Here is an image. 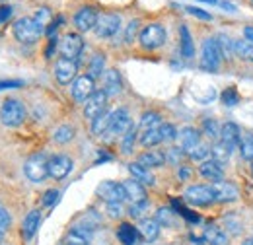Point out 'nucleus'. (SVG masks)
<instances>
[{
  "instance_id": "nucleus-35",
  "label": "nucleus",
  "mask_w": 253,
  "mask_h": 245,
  "mask_svg": "<svg viewBox=\"0 0 253 245\" xmlns=\"http://www.w3.org/2000/svg\"><path fill=\"white\" fill-rule=\"evenodd\" d=\"M240 156L242 160H248V162H253V134H248L240 140Z\"/></svg>"
},
{
  "instance_id": "nucleus-28",
  "label": "nucleus",
  "mask_w": 253,
  "mask_h": 245,
  "mask_svg": "<svg viewBox=\"0 0 253 245\" xmlns=\"http://www.w3.org/2000/svg\"><path fill=\"white\" fill-rule=\"evenodd\" d=\"M179 37H181V55L185 59H191L195 55V45H193V37H191L187 26H181L179 28Z\"/></svg>"
},
{
  "instance_id": "nucleus-41",
  "label": "nucleus",
  "mask_w": 253,
  "mask_h": 245,
  "mask_svg": "<svg viewBox=\"0 0 253 245\" xmlns=\"http://www.w3.org/2000/svg\"><path fill=\"white\" fill-rule=\"evenodd\" d=\"M222 103H224L226 107H234V105L240 103V95H238V92H236V88H228V90H224V93H222Z\"/></svg>"
},
{
  "instance_id": "nucleus-30",
  "label": "nucleus",
  "mask_w": 253,
  "mask_h": 245,
  "mask_svg": "<svg viewBox=\"0 0 253 245\" xmlns=\"http://www.w3.org/2000/svg\"><path fill=\"white\" fill-rule=\"evenodd\" d=\"M109 124H111V113H103L101 117H97L92 122V132L97 136H105L107 130H109Z\"/></svg>"
},
{
  "instance_id": "nucleus-40",
  "label": "nucleus",
  "mask_w": 253,
  "mask_h": 245,
  "mask_svg": "<svg viewBox=\"0 0 253 245\" xmlns=\"http://www.w3.org/2000/svg\"><path fill=\"white\" fill-rule=\"evenodd\" d=\"M212 156H214V160H218V162H226V160L232 156V150L218 140V142L212 146Z\"/></svg>"
},
{
  "instance_id": "nucleus-15",
  "label": "nucleus",
  "mask_w": 253,
  "mask_h": 245,
  "mask_svg": "<svg viewBox=\"0 0 253 245\" xmlns=\"http://www.w3.org/2000/svg\"><path fill=\"white\" fill-rule=\"evenodd\" d=\"M97 18H99V14H97L95 8L84 6V8H80V10L74 14V26L78 28V31H90L95 28Z\"/></svg>"
},
{
  "instance_id": "nucleus-9",
  "label": "nucleus",
  "mask_w": 253,
  "mask_h": 245,
  "mask_svg": "<svg viewBox=\"0 0 253 245\" xmlns=\"http://www.w3.org/2000/svg\"><path fill=\"white\" fill-rule=\"evenodd\" d=\"M185 201L197 206H207V204H212L216 199L211 185H193L185 191Z\"/></svg>"
},
{
  "instance_id": "nucleus-45",
  "label": "nucleus",
  "mask_w": 253,
  "mask_h": 245,
  "mask_svg": "<svg viewBox=\"0 0 253 245\" xmlns=\"http://www.w3.org/2000/svg\"><path fill=\"white\" fill-rule=\"evenodd\" d=\"M138 28H140V22H138V20H132V22L126 26V31H125L126 43H132V41H134V37H136V33H138Z\"/></svg>"
},
{
  "instance_id": "nucleus-23",
  "label": "nucleus",
  "mask_w": 253,
  "mask_h": 245,
  "mask_svg": "<svg viewBox=\"0 0 253 245\" xmlns=\"http://www.w3.org/2000/svg\"><path fill=\"white\" fill-rule=\"evenodd\" d=\"M128 171H130L132 179L140 181L142 185H154V175L150 173V169H148V167H144V165H140L138 162L128 163Z\"/></svg>"
},
{
  "instance_id": "nucleus-10",
  "label": "nucleus",
  "mask_w": 253,
  "mask_h": 245,
  "mask_svg": "<svg viewBox=\"0 0 253 245\" xmlns=\"http://www.w3.org/2000/svg\"><path fill=\"white\" fill-rule=\"evenodd\" d=\"M119 28H121V18H119V14L105 12V14H99L94 30L97 37H113V35L119 31Z\"/></svg>"
},
{
  "instance_id": "nucleus-17",
  "label": "nucleus",
  "mask_w": 253,
  "mask_h": 245,
  "mask_svg": "<svg viewBox=\"0 0 253 245\" xmlns=\"http://www.w3.org/2000/svg\"><path fill=\"white\" fill-rule=\"evenodd\" d=\"M199 173L205 177V179H209V181H212V183H216V181H222V177H224V167H222V162L218 160H205L201 165H199Z\"/></svg>"
},
{
  "instance_id": "nucleus-53",
  "label": "nucleus",
  "mask_w": 253,
  "mask_h": 245,
  "mask_svg": "<svg viewBox=\"0 0 253 245\" xmlns=\"http://www.w3.org/2000/svg\"><path fill=\"white\" fill-rule=\"evenodd\" d=\"M244 35H246V39H248V41H252V43H253V28H252V26L244 30Z\"/></svg>"
},
{
  "instance_id": "nucleus-26",
  "label": "nucleus",
  "mask_w": 253,
  "mask_h": 245,
  "mask_svg": "<svg viewBox=\"0 0 253 245\" xmlns=\"http://www.w3.org/2000/svg\"><path fill=\"white\" fill-rule=\"evenodd\" d=\"M164 162H166V156H164L162 152H156V150H150V152L140 154V158H138V163H140V165H144V167H148V169H152V167H160Z\"/></svg>"
},
{
  "instance_id": "nucleus-31",
  "label": "nucleus",
  "mask_w": 253,
  "mask_h": 245,
  "mask_svg": "<svg viewBox=\"0 0 253 245\" xmlns=\"http://www.w3.org/2000/svg\"><path fill=\"white\" fill-rule=\"evenodd\" d=\"M162 142V136H160V126L158 128H150V130H142L140 134V144L146 146V148H152Z\"/></svg>"
},
{
  "instance_id": "nucleus-43",
  "label": "nucleus",
  "mask_w": 253,
  "mask_h": 245,
  "mask_svg": "<svg viewBox=\"0 0 253 245\" xmlns=\"http://www.w3.org/2000/svg\"><path fill=\"white\" fill-rule=\"evenodd\" d=\"M216 39H218L222 55H230V53H234V41H232L228 35H218Z\"/></svg>"
},
{
  "instance_id": "nucleus-29",
  "label": "nucleus",
  "mask_w": 253,
  "mask_h": 245,
  "mask_svg": "<svg viewBox=\"0 0 253 245\" xmlns=\"http://www.w3.org/2000/svg\"><path fill=\"white\" fill-rule=\"evenodd\" d=\"M234 53L244 61H253V43L244 41V39L234 41Z\"/></svg>"
},
{
  "instance_id": "nucleus-6",
  "label": "nucleus",
  "mask_w": 253,
  "mask_h": 245,
  "mask_svg": "<svg viewBox=\"0 0 253 245\" xmlns=\"http://www.w3.org/2000/svg\"><path fill=\"white\" fill-rule=\"evenodd\" d=\"M95 92V82L90 74H84V76H78L74 82H72V88H70V93L76 101L80 103H86Z\"/></svg>"
},
{
  "instance_id": "nucleus-25",
  "label": "nucleus",
  "mask_w": 253,
  "mask_h": 245,
  "mask_svg": "<svg viewBox=\"0 0 253 245\" xmlns=\"http://www.w3.org/2000/svg\"><path fill=\"white\" fill-rule=\"evenodd\" d=\"M117 238L123 245H134L136 244V238H138V230L134 226H130L128 222H123L117 230Z\"/></svg>"
},
{
  "instance_id": "nucleus-19",
  "label": "nucleus",
  "mask_w": 253,
  "mask_h": 245,
  "mask_svg": "<svg viewBox=\"0 0 253 245\" xmlns=\"http://www.w3.org/2000/svg\"><path fill=\"white\" fill-rule=\"evenodd\" d=\"M126 193V201H130V204H138V203H146V189L144 185L136 179H128L123 183Z\"/></svg>"
},
{
  "instance_id": "nucleus-24",
  "label": "nucleus",
  "mask_w": 253,
  "mask_h": 245,
  "mask_svg": "<svg viewBox=\"0 0 253 245\" xmlns=\"http://www.w3.org/2000/svg\"><path fill=\"white\" fill-rule=\"evenodd\" d=\"M138 232L142 234V238L146 242H154L160 236V222L158 220H152V218H144L138 226Z\"/></svg>"
},
{
  "instance_id": "nucleus-37",
  "label": "nucleus",
  "mask_w": 253,
  "mask_h": 245,
  "mask_svg": "<svg viewBox=\"0 0 253 245\" xmlns=\"http://www.w3.org/2000/svg\"><path fill=\"white\" fill-rule=\"evenodd\" d=\"M103 66H105V59H103V55H95L94 59L90 61L88 74H90L92 78H97V76H101V74H103Z\"/></svg>"
},
{
  "instance_id": "nucleus-27",
  "label": "nucleus",
  "mask_w": 253,
  "mask_h": 245,
  "mask_svg": "<svg viewBox=\"0 0 253 245\" xmlns=\"http://www.w3.org/2000/svg\"><path fill=\"white\" fill-rule=\"evenodd\" d=\"M205 240L211 245H226L228 244V234L216 226H209L205 230Z\"/></svg>"
},
{
  "instance_id": "nucleus-44",
  "label": "nucleus",
  "mask_w": 253,
  "mask_h": 245,
  "mask_svg": "<svg viewBox=\"0 0 253 245\" xmlns=\"http://www.w3.org/2000/svg\"><path fill=\"white\" fill-rule=\"evenodd\" d=\"M59 197H61V193L57 191V189H49V191H45V195H43V204L45 206H53V204H57V201H59Z\"/></svg>"
},
{
  "instance_id": "nucleus-54",
  "label": "nucleus",
  "mask_w": 253,
  "mask_h": 245,
  "mask_svg": "<svg viewBox=\"0 0 253 245\" xmlns=\"http://www.w3.org/2000/svg\"><path fill=\"white\" fill-rule=\"evenodd\" d=\"M199 2H207V4H218V0H199Z\"/></svg>"
},
{
  "instance_id": "nucleus-18",
  "label": "nucleus",
  "mask_w": 253,
  "mask_h": 245,
  "mask_svg": "<svg viewBox=\"0 0 253 245\" xmlns=\"http://www.w3.org/2000/svg\"><path fill=\"white\" fill-rule=\"evenodd\" d=\"M240 140H242V132H240V126L234 124V122H226L220 128V142L226 144L232 152L236 146H240Z\"/></svg>"
},
{
  "instance_id": "nucleus-16",
  "label": "nucleus",
  "mask_w": 253,
  "mask_h": 245,
  "mask_svg": "<svg viewBox=\"0 0 253 245\" xmlns=\"http://www.w3.org/2000/svg\"><path fill=\"white\" fill-rule=\"evenodd\" d=\"M212 193H214V199L218 203H234L238 201V189L234 183H228V181H216V183L211 185Z\"/></svg>"
},
{
  "instance_id": "nucleus-55",
  "label": "nucleus",
  "mask_w": 253,
  "mask_h": 245,
  "mask_svg": "<svg viewBox=\"0 0 253 245\" xmlns=\"http://www.w3.org/2000/svg\"><path fill=\"white\" fill-rule=\"evenodd\" d=\"M242 245H253V238H252V240H248V242H244Z\"/></svg>"
},
{
  "instance_id": "nucleus-57",
  "label": "nucleus",
  "mask_w": 253,
  "mask_h": 245,
  "mask_svg": "<svg viewBox=\"0 0 253 245\" xmlns=\"http://www.w3.org/2000/svg\"><path fill=\"white\" fill-rule=\"evenodd\" d=\"M252 171H253V165H252Z\"/></svg>"
},
{
  "instance_id": "nucleus-51",
  "label": "nucleus",
  "mask_w": 253,
  "mask_h": 245,
  "mask_svg": "<svg viewBox=\"0 0 253 245\" xmlns=\"http://www.w3.org/2000/svg\"><path fill=\"white\" fill-rule=\"evenodd\" d=\"M10 16H12V8L10 6H0V24L10 20Z\"/></svg>"
},
{
  "instance_id": "nucleus-12",
  "label": "nucleus",
  "mask_w": 253,
  "mask_h": 245,
  "mask_svg": "<svg viewBox=\"0 0 253 245\" xmlns=\"http://www.w3.org/2000/svg\"><path fill=\"white\" fill-rule=\"evenodd\" d=\"M97 195L107 203V204H113V203H123L126 201V193L123 183H113V181H105L97 187Z\"/></svg>"
},
{
  "instance_id": "nucleus-22",
  "label": "nucleus",
  "mask_w": 253,
  "mask_h": 245,
  "mask_svg": "<svg viewBox=\"0 0 253 245\" xmlns=\"http://www.w3.org/2000/svg\"><path fill=\"white\" fill-rule=\"evenodd\" d=\"M41 224V212L39 210H32L30 214L24 218V226H22V234L26 240H32L37 234V228Z\"/></svg>"
},
{
  "instance_id": "nucleus-38",
  "label": "nucleus",
  "mask_w": 253,
  "mask_h": 245,
  "mask_svg": "<svg viewBox=\"0 0 253 245\" xmlns=\"http://www.w3.org/2000/svg\"><path fill=\"white\" fill-rule=\"evenodd\" d=\"M160 136H162V142H171L177 138V130L169 122H162L160 124Z\"/></svg>"
},
{
  "instance_id": "nucleus-7",
  "label": "nucleus",
  "mask_w": 253,
  "mask_h": 245,
  "mask_svg": "<svg viewBox=\"0 0 253 245\" xmlns=\"http://www.w3.org/2000/svg\"><path fill=\"white\" fill-rule=\"evenodd\" d=\"M130 128H132V122H130L128 111H126V109H115V111L111 113V124H109V130H107L105 138L123 136Z\"/></svg>"
},
{
  "instance_id": "nucleus-11",
  "label": "nucleus",
  "mask_w": 253,
  "mask_h": 245,
  "mask_svg": "<svg viewBox=\"0 0 253 245\" xmlns=\"http://www.w3.org/2000/svg\"><path fill=\"white\" fill-rule=\"evenodd\" d=\"M107 109V93L103 90H97L94 92V95L84 103V115L88 121L94 122L97 117H101Z\"/></svg>"
},
{
  "instance_id": "nucleus-33",
  "label": "nucleus",
  "mask_w": 253,
  "mask_h": 245,
  "mask_svg": "<svg viewBox=\"0 0 253 245\" xmlns=\"http://www.w3.org/2000/svg\"><path fill=\"white\" fill-rule=\"evenodd\" d=\"M160 124H162V117H160L158 113H154V111H148V113H144V115L140 117V128H142V130L158 128Z\"/></svg>"
},
{
  "instance_id": "nucleus-20",
  "label": "nucleus",
  "mask_w": 253,
  "mask_h": 245,
  "mask_svg": "<svg viewBox=\"0 0 253 245\" xmlns=\"http://www.w3.org/2000/svg\"><path fill=\"white\" fill-rule=\"evenodd\" d=\"M177 138H179V144H181L179 148L183 152H189V150H193L201 142V132L197 128H193V126H185V128H181V132L177 134Z\"/></svg>"
},
{
  "instance_id": "nucleus-5",
  "label": "nucleus",
  "mask_w": 253,
  "mask_h": 245,
  "mask_svg": "<svg viewBox=\"0 0 253 245\" xmlns=\"http://www.w3.org/2000/svg\"><path fill=\"white\" fill-rule=\"evenodd\" d=\"M138 41H140L142 49H146V51L160 49L166 43V30H164V26L162 24H148L146 28L140 30Z\"/></svg>"
},
{
  "instance_id": "nucleus-8",
  "label": "nucleus",
  "mask_w": 253,
  "mask_h": 245,
  "mask_svg": "<svg viewBox=\"0 0 253 245\" xmlns=\"http://www.w3.org/2000/svg\"><path fill=\"white\" fill-rule=\"evenodd\" d=\"M76 74H78V61L76 59H59V61L55 62V78H57V82L59 84H70V82H74L76 80Z\"/></svg>"
},
{
  "instance_id": "nucleus-46",
  "label": "nucleus",
  "mask_w": 253,
  "mask_h": 245,
  "mask_svg": "<svg viewBox=\"0 0 253 245\" xmlns=\"http://www.w3.org/2000/svg\"><path fill=\"white\" fill-rule=\"evenodd\" d=\"M148 208V201L146 203H138V204H130V208H128V214L132 216V218H140L142 212Z\"/></svg>"
},
{
  "instance_id": "nucleus-49",
  "label": "nucleus",
  "mask_w": 253,
  "mask_h": 245,
  "mask_svg": "<svg viewBox=\"0 0 253 245\" xmlns=\"http://www.w3.org/2000/svg\"><path fill=\"white\" fill-rule=\"evenodd\" d=\"M22 82L20 80H0V90H8V88H20Z\"/></svg>"
},
{
  "instance_id": "nucleus-2",
  "label": "nucleus",
  "mask_w": 253,
  "mask_h": 245,
  "mask_svg": "<svg viewBox=\"0 0 253 245\" xmlns=\"http://www.w3.org/2000/svg\"><path fill=\"white\" fill-rule=\"evenodd\" d=\"M222 62V51L218 45L216 37H209L203 43V51H201V68L207 72H216L220 68Z\"/></svg>"
},
{
  "instance_id": "nucleus-21",
  "label": "nucleus",
  "mask_w": 253,
  "mask_h": 245,
  "mask_svg": "<svg viewBox=\"0 0 253 245\" xmlns=\"http://www.w3.org/2000/svg\"><path fill=\"white\" fill-rule=\"evenodd\" d=\"M121 88H123V84H121L119 72L117 70H107L103 74V92L107 93V97L109 95H117L121 92Z\"/></svg>"
},
{
  "instance_id": "nucleus-50",
  "label": "nucleus",
  "mask_w": 253,
  "mask_h": 245,
  "mask_svg": "<svg viewBox=\"0 0 253 245\" xmlns=\"http://www.w3.org/2000/svg\"><path fill=\"white\" fill-rule=\"evenodd\" d=\"M107 210H109V216H113V218H117V216L123 214V208H121V204H119V203L107 204Z\"/></svg>"
},
{
  "instance_id": "nucleus-14",
  "label": "nucleus",
  "mask_w": 253,
  "mask_h": 245,
  "mask_svg": "<svg viewBox=\"0 0 253 245\" xmlns=\"http://www.w3.org/2000/svg\"><path fill=\"white\" fill-rule=\"evenodd\" d=\"M59 49H61V55L63 57H66V59H76L82 53V49H84V41H82V37L78 33H66L63 39H61Z\"/></svg>"
},
{
  "instance_id": "nucleus-32",
  "label": "nucleus",
  "mask_w": 253,
  "mask_h": 245,
  "mask_svg": "<svg viewBox=\"0 0 253 245\" xmlns=\"http://www.w3.org/2000/svg\"><path fill=\"white\" fill-rule=\"evenodd\" d=\"M72 138H74V128L68 126V124L59 126V128L55 130V134H53V140H55L57 144H68Z\"/></svg>"
},
{
  "instance_id": "nucleus-47",
  "label": "nucleus",
  "mask_w": 253,
  "mask_h": 245,
  "mask_svg": "<svg viewBox=\"0 0 253 245\" xmlns=\"http://www.w3.org/2000/svg\"><path fill=\"white\" fill-rule=\"evenodd\" d=\"M10 224H12V218L8 214V210H4V208L0 206V232L4 234V232L10 228Z\"/></svg>"
},
{
  "instance_id": "nucleus-48",
  "label": "nucleus",
  "mask_w": 253,
  "mask_h": 245,
  "mask_svg": "<svg viewBox=\"0 0 253 245\" xmlns=\"http://www.w3.org/2000/svg\"><path fill=\"white\" fill-rule=\"evenodd\" d=\"M187 12H189L191 16H197V18H201V20H211V14H207L205 10H201V8H193V6H187Z\"/></svg>"
},
{
  "instance_id": "nucleus-42",
  "label": "nucleus",
  "mask_w": 253,
  "mask_h": 245,
  "mask_svg": "<svg viewBox=\"0 0 253 245\" xmlns=\"http://www.w3.org/2000/svg\"><path fill=\"white\" fill-rule=\"evenodd\" d=\"M156 220L162 226H173L175 224V214L169 208H160L158 214H156Z\"/></svg>"
},
{
  "instance_id": "nucleus-52",
  "label": "nucleus",
  "mask_w": 253,
  "mask_h": 245,
  "mask_svg": "<svg viewBox=\"0 0 253 245\" xmlns=\"http://www.w3.org/2000/svg\"><path fill=\"white\" fill-rule=\"evenodd\" d=\"M189 175H191L189 169H187L185 165H181V167H179V177H181V179H189Z\"/></svg>"
},
{
  "instance_id": "nucleus-34",
  "label": "nucleus",
  "mask_w": 253,
  "mask_h": 245,
  "mask_svg": "<svg viewBox=\"0 0 253 245\" xmlns=\"http://www.w3.org/2000/svg\"><path fill=\"white\" fill-rule=\"evenodd\" d=\"M187 154H189L191 160H197V162H205V160H207V158L212 154V148H211L207 142H199V144H197L193 150H189Z\"/></svg>"
},
{
  "instance_id": "nucleus-4",
  "label": "nucleus",
  "mask_w": 253,
  "mask_h": 245,
  "mask_svg": "<svg viewBox=\"0 0 253 245\" xmlns=\"http://www.w3.org/2000/svg\"><path fill=\"white\" fill-rule=\"evenodd\" d=\"M24 173L30 181L41 183L49 175V158H47V154L37 152L33 154L32 158H28V162L24 163Z\"/></svg>"
},
{
  "instance_id": "nucleus-3",
  "label": "nucleus",
  "mask_w": 253,
  "mask_h": 245,
  "mask_svg": "<svg viewBox=\"0 0 253 245\" xmlns=\"http://www.w3.org/2000/svg\"><path fill=\"white\" fill-rule=\"evenodd\" d=\"M0 121L4 126H20L26 121V105L14 97L6 99L0 107Z\"/></svg>"
},
{
  "instance_id": "nucleus-56",
  "label": "nucleus",
  "mask_w": 253,
  "mask_h": 245,
  "mask_svg": "<svg viewBox=\"0 0 253 245\" xmlns=\"http://www.w3.org/2000/svg\"><path fill=\"white\" fill-rule=\"evenodd\" d=\"M0 244H2V232H0Z\"/></svg>"
},
{
  "instance_id": "nucleus-36",
  "label": "nucleus",
  "mask_w": 253,
  "mask_h": 245,
  "mask_svg": "<svg viewBox=\"0 0 253 245\" xmlns=\"http://www.w3.org/2000/svg\"><path fill=\"white\" fill-rule=\"evenodd\" d=\"M203 134L207 138H220V128H218V122L214 119H205L203 121Z\"/></svg>"
},
{
  "instance_id": "nucleus-39",
  "label": "nucleus",
  "mask_w": 253,
  "mask_h": 245,
  "mask_svg": "<svg viewBox=\"0 0 253 245\" xmlns=\"http://www.w3.org/2000/svg\"><path fill=\"white\" fill-rule=\"evenodd\" d=\"M134 140H136V128H130L128 132L123 134V140H121V150L123 154H130L134 148Z\"/></svg>"
},
{
  "instance_id": "nucleus-13",
  "label": "nucleus",
  "mask_w": 253,
  "mask_h": 245,
  "mask_svg": "<svg viewBox=\"0 0 253 245\" xmlns=\"http://www.w3.org/2000/svg\"><path fill=\"white\" fill-rule=\"evenodd\" d=\"M72 167H74L72 160H70L68 156H64V154L49 158V175H51L53 179H57V181H59V179H64V177L72 171Z\"/></svg>"
},
{
  "instance_id": "nucleus-1",
  "label": "nucleus",
  "mask_w": 253,
  "mask_h": 245,
  "mask_svg": "<svg viewBox=\"0 0 253 245\" xmlns=\"http://www.w3.org/2000/svg\"><path fill=\"white\" fill-rule=\"evenodd\" d=\"M14 37L20 41V43H26V45H32V43H37V39L43 35V24H39L35 18H20L14 22Z\"/></svg>"
}]
</instances>
